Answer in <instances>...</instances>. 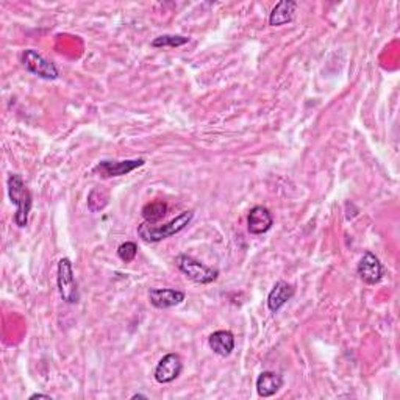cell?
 Segmentation results:
<instances>
[{
  "label": "cell",
  "mask_w": 400,
  "mask_h": 400,
  "mask_svg": "<svg viewBox=\"0 0 400 400\" xmlns=\"http://www.w3.org/2000/svg\"><path fill=\"white\" fill-rule=\"evenodd\" d=\"M194 217V212L186 210L181 212L178 216L174 217L169 222L158 224V222H143L138 225V236H140L144 243H159L166 238H171L174 235L180 234L185 230L189 224H191Z\"/></svg>",
  "instance_id": "obj_1"
},
{
  "label": "cell",
  "mask_w": 400,
  "mask_h": 400,
  "mask_svg": "<svg viewBox=\"0 0 400 400\" xmlns=\"http://www.w3.org/2000/svg\"><path fill=\"white\" fill-rule=\"evenodd\" d=\"M6 189H8V198L11 203L16 207V213H14V224L19 229L27 227L28 224V214L32 212L33 198L32 193L28 191L23 177L19 174H10L8 180H6Z\"/></svg>",
  "instance_id": "obj_2"
},
{
  "label": "cell",
  "mask_w": 400,
  "mask_h": 400,
  "mask_svg": "<svg viewBox=\"0 0 400 400\" xmlns=\"http://www.w3.org/2000/svg\"><path fill=\"white\" fill-rule=\"evenodd\" d=\"M176 265L189 280L199 283V285H210V283L216 281L219 277L217 269L203 265L202 261L195 260L191 255H186V253L176 257Z\"/></svg>",
  "instance_id": "obj_3"
},
{
  "label": "cell",
  "mask_w": 400,
  "mask_h": 400,
  "mask_svg": "<svg viewBox=\"0 0 400 400\" xmlns=\"http://www.w3.org/2000/svg\"><path fill=\"white\" fill-rule=\"evenodd\" d=\"M56 285L60 291L61 299L69 303L75 305L80 301L78 285L74 275V267L69 258H61L58 261V271H56Z\"/></svg>",
  "instance_id": "obj_4"
},
{
  "label": "cell",
  "mask_w": 400,
  "mask_h": 400,
  "mask_svg": "<svg viewBox=\"0 0 400 400\" xmlns=\"http://www.w3.org/2000/svg\"><path fill=\"white\" fill-rule=\"evenodd\" d=\"M20 63H23L25 71L40 78L56 80L60 77V71L55 66V63L47 60V58L42 56L38 50L35 49L24 50L23 55H20Z\"/></svg>",
  "instance_id": "obj_5"
},
{
  "label": "cell",
  "mask_w": 400,
  "mask_h": 400,
  "mask_svg": "<svg viewBox=\"0 0 400 400\" xmlns=\"http://www.w3.org/2000/svg\"><path fill=\"white\" fill-rule=\"evenodd\" d=\"M356 274L358 277L366 283V285H377L380 283L384 275V267L380 263V260L372 252H365L361 257L358 266H356Z\"/></svg>",
  "instance_id": "obj_6"
},
{
  "label": "cell",
  "mask_w": 400,
  "mask_h": 400,
  "mask_svg": "<svg viewBox=\"0 0 400 400\" xmlns=\"http://www.w3.org/2000/svg\"><path fill=\"white\" fill-rule=\"evenodd\" d=\"M181 370H183V361H181L178 353H167L162 360L158 361V365L154 370V377L158 383L167 384L177 380L180 377Z\"/></svg>",
  "instance_id": "obj_7"
},
{
  "label": "cell",
  "mask_w": 400,
  "mask_h": 400,
  "mask_svg": "<svg viewBox=\"0 0 400 400\" xmlns=\"http://www.w3.org/2000/svg\"><path fill=\"white\" fill-rule=\"evenodd\" d=\"M145 164V159H123V162H100L92 172L99 174L102 178H111V177H122L127 174L133 172L138 167Z\"/></svg>",
  "instance_id": "obj_8"
},
{
  "label": "cell",
  "mask_w": 400,
  "mask_h": 400,
  "mask_svg": "<svg viewBox=\"0 0 400 400\" xmlns=\"http://www.w3.org/2000/svg\"><path fill=\"white\" fill-rule=\"evenodd\" d=\"M186 294L183 291L172 289V288H154L149 291V302L158 310L174 308L177 305L183 303Z\"/></svg>",
  "instance_id": "obj_9"
},
{
  "label": "cell",
  "mask_w": 400,
  "mask_h": 400,
  "mask_svg": "<svg viewBox=\"0 0 400 400\" xmlns=\"http://www.w3.org/2000/svg\"><path fill=\"white\" fill-rule=\"evenodd\" d=\"M274 217L271 212L263 205L253 207L247 216V230L252 235H263L272 229Z\"/></svg>",
  "instance_id": "obj_10"
},
{
  "label": "cell",
  "mask_w": 400,
  "mask_h": 400,
  "mask_svg": "<svg viewBox=\"0 0 400 400\" xmlns=\"http://www.w3.org/2000/svg\"><path fill=\"white\" fill-rule=\"evenodd\" d=\"M294 286L288 281L280 280L274 285L271 293L267 296V308L272 313H279L283 305H286L294 297Z\"/></svg>",
  "instance_id": "obj_11"
},
{
  "label": "cell",
  "mask_w": 400,
  "mask_h": 400,
  "mask_svg": "<svg viewBox=\"0 0 400 400\" xmlns=\"http://www.w3.org/2000/svg\"><path fill=\"white\" fill-rule=\"evenodd\" d=\"M283 377L274 370H265L257 378V392L260 397H272L283 388Z\"/></svg>",
  "instance_id": "obj_12"
},
{
  "label": "cell",
  "mask_w": 400,
  "mask_h": 400,
  "mask_svg": "<svg viewBox=\"0 0 400 400\" xmlns=\"http://www.w3.org/2000/svg\"><path fill=\"white\" fill-rule=\"evenodd\" d=\"M208 344L212 351L219 356H230L235 351V334L230 330H217L210 334Z\"/></svg>",
  "instance_id": "obj_13"
},
{
  "label": "cell",
  "mask_w": 400,
  "mask_h": 400,
  "mask_svg": "<svg viewBox=\"0 0 400 400\" xmlns=\"http://www.w3.org/2000/svg\"><path fill=\"white\" fill-rule=\"evenodd\" d=\"M297 10V2L294 0H281L274 6L271 14H269V25L280 27L285 25L294 19V13Z\"/></svg>",
  "instance_id": "obj_14"
},
{
  "label": "cell",
  "mask_w": 400,
  "mask_h": 400,
  "mask_svg": "<svg viewBox=\"0 0 400 400\" xmlns=\"http://www.w3.org/2000/svg\"><path fill=\"white\" fill-rule=\"evenodd\" d=\"M166 213H167V205H166V202H163V200H154V202L145 203V205L143 207V212H141L145 222L162 221L163 217L166 216Z\"/></svg>",
  "instance_id": "obj_15"
},
{
  "label": "cell",
  "mask_w": 400,
  "mask_h": 400,
  "mask_svg": "<svg viewBox=\"0 0 400 400\" xmlns=\"http://www.w3.org/2000/svg\"><path fill=\"white\" fill-rule=\"evenodd\" d=\"M189 42V38L181 35H162L152 41V47L163 49V47H180Z\"/></svg>",
  "instance_id": "obj_16"
},
{
  "label": "cell",
  "mask_w": 400,
  "mask_h": 400,
  "mask_svg": "<svg viewBox=\"0 0 400 400\" xmlns=\"http://www.w3.org/2000/svg\"><path fill=\"white\" fill-rule=\"evenodd\" d=\"M138 255V246L132 241H127V243H122L118 247V257L126 261V263H132V261L136 258Z\"/></svg>",
  "instance_id": "obj_17"
},
{
  "label": "cell",
  "mask_w": 400,
  "mask_h": 400,
  "mask_svg": "<svg viewBox=\"0 0 400 400\" xmlns=\"http://www.w3.org/2000/svg\"><path fill=\"white\" fill-rule=\"evenodd\" d=\"M30 399H52L50 396L47 394H40V392H36V394H32Z\"/></svg>",
  "instance_id": "obj_18"
},
{
  "label": "cell",
  "mask_w": 400,
  "mask_h": 400,
  "mask_svg": "<svg viewBox=\"0 0 400 400\" xmlns=\"http://www.w3.org/2000/svg\"><path fill=\"white\" fill-rule=\"evenodd\" d=\"M132 399L135 400V399H147V396H144V394H135V396H132Z\"/></svg>",
  "instance_id": "obj_19"
}]
</instances>
